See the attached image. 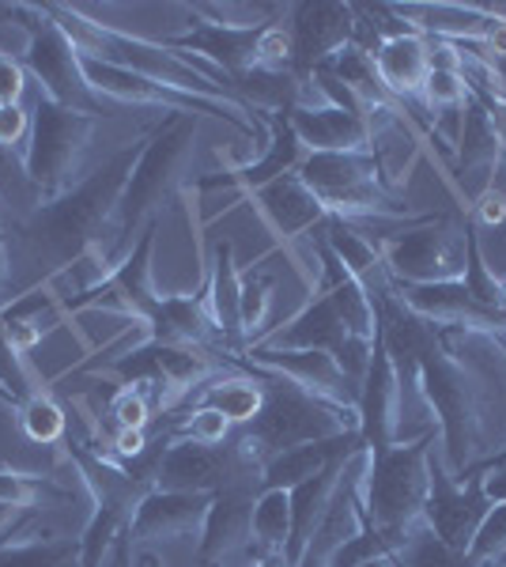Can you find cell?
Instances as JSON below:
<instances>
[{
  "mask_svg": "<svg viewBox=\"0 0 506 567\" xmlns=\"http://www.w3.org/2000/svg\"><path fill=\"white\" fill-rule=\"evenodd\" d=\"M379 337L390 352L401 386H416L423 405L438 420L443 465L454 481H465L487 451V413L506 390V344L473 329L435 326L412 315L385 288L374 296Z\"/></svg>",
  "mask_w": 506,
  "mask_h": 567,
  "instance_id": "6da1fadb",
  "label": "cell"
},
{
  "mask_svg": "<svg viewBox=\"0 0 506 567\" xmlns=\"http://www.w3.org/2000/svg\"><path fill=\"white\" fill-rule=\"evenodd\" d=\"M144 141L125 144L110 163L80 182L76 189H69L58 200H45L34 208L23 224H16L8 231V246H12V265L27 258L34 265L31 272V291L61 277L64 269H72L80 258H87L91 250H103L114 227L117 205L128 186L136 159H141Z\"/></svg>",
  "mask_w": 506,
  "mask_h": 567,
  "instance_id": "7a4b0ae2",
  "label": "cell"
},
{
  "mask_svg": "<svg viewBox=\"0 0 506 567\" xmlns=\"http://www.w3.org/2000/svg\"><path fill=\"white\" fill-rule=\"evenodd\" d=\"M42 8H45V16L69 34V42L80 50V58L136 72V76L155 80V84H163V87H174V91H182V95H197V99H208V103H219V106L250 110L235 91L216 84V80L200 69V61L186 58V53H174L163 42L141 39V34H125L110 23L91 20L84 8H69V4H42Z\"/></svg>",
  "mask_w": 506,
  "mask_h": 567,
  "instance_id": "3957f363",
  "label": "cell"
},
{
  "mask_svg": "<svg viewBox=\"0 0 506 567\" xmlns=\"http://www.w3.org/2000/svg\"><path fill=\"white\" fill-rule=\"evenodd\" d=\"M197 114H171L152 136H144L141 159H136L128 186L117 205L114 227H110V239L99 254L110 265V272L117 269L128 250L136 246L133 235L144 231V224H152L167 200L178 194L186 171L193 163V148H197Z\"/></svg>",
  "mask_w": 506,
  "mask_h": 567,
  "instance_id": "277c9868",
  "label": "cell"
},
{
  "mask_svg": "<svg viewBox=\"0 0 506 567\" xmlns=\"http://www.w3.org/2000/svg\"><path fill=\"white\" fill-rule=\"evenodd\" d=\"M261 374V371H257ZM265 382V405L250 424L238 432L235 439V454L242 458L250 470H257L261 481V465L280 451L302 443H321V439H340L359 432V413L355 409H337L321 398H310L299 386L272 374H261Z\"/></svg>",
  "mask_w": 506,
  "mask_h": 567,
  "instance_id": "5b68a950",
  "label": "cell"
},
{
  "mask_svg": "<svg viewBox=\"0 0 506 567\" xmlns=\"http://www.w3.org/2000/svg\"><path fill=\"white\" fill-rule=\"evenodd\" d=\"M431 451L435 432H423L416 443H393L379 454L371 451V470L363 481L366 526L390 537L397 553L423 526V507L431 496Z\"/></svg>",
  "mask_w": 506,
  "mask_h": 567,
  "instance_id": "8992f818",
  "label": "cell"
},
{
  "mask_svg": "<svg viewBox=\"0 0 506 567\" xmlns=\"http://www.w3.org/2000/svg\"><path fill=\"white\" fill-rule=\"evenodd\" d=\"M296 175L302 186L326 205L329 216L355 224V219H423L393 194L374 152H307Z\"/></svg>",
  "mask_w": 506,
  "mask_h": 567,
  "instance_id": "52a82bcc",
  "label": "cell"
},
{
  "mask_svg": "<svg viewBox=\"0 0 506 567\" xmlns=\"http://www.w3.org/2000/svg\"><path fill=\"white\" fill-rule=\"evenodd\" d=\"M95 133L99 117L58 106L39 95V103L31 110V144H27L23 155L27 182L39 194V205L64 197L91 175L87 163Z\"/></svg>",
  "mask_w": 506,
  "mask_h": 567,
  "instance_id": "ba28073f",
  "label": "cell"
},
{
  "mask_svg": "<svg viewBox=\"0 0 506 567\" xmlns=\"http://www.w3.org/2000/svg\"><path fill=\"white\" fill-rule=\"evenodd\" d=\"M27 31H31V42H27L23 65L39 80V95L58 106L80 110V114L106 117L110 106L106 99L91 91L84 76V58L69 42V34L45 16L42 4H27Z\"/></svg>",
  "mask_w": 506,
  "mask_h": 567,
  "instance_id": "9c48e42d",
  "label": "cell"
},
{
  "mask_svg": "<svg viewBox=\"0 0 506 567\" xmlns=\"http://www.w3.org/2000/svg\"><path fill=\"white\" fill-rule=\"evenodd\" d=\"M468 216H435L382 250L393 284H454L465 277Z\"/></svg>",
  "mask_w": 506,
  "mask_h": 567,
  "instance_id": "30bf717a",
  "label": "cell"
},
{
  "mask_svg": "<svg viewBox=\"0 0 506 567\" xmlns=\"http://www.w3.org/2000/svg\"><path fill=\"white\" fill-rule=\"evenodd\" d=\"M374 341H379V337H374ZM374 341H359V337H352V329H348L344 318L337 315L333 296H329V291H321V296L310 299L299 315H291L283 326H276L265 337H257L254 344H265V349H318V352H329L340 368H344L348 379L359 386L366 368H371Z\"/></svg>",
  "mask_w": 506,
  "mask_h": 567,
  "instance_id": "8fae6325",
  "label": "cell"
},
{
  "mask_svg": "<svg viewBox=\"0 0 506 567\" xmlns=\"http://www.w3.org/2000/svg\"><path fill=\"white\" fill-rule=\"evenodd\" d=\"M235 363L272 379H283L299 386L310 398H321L337 409H355L359 413V386L344 374V368L329 352L318 349H265V344H246V349L231 352Z\"/></svg>",
  "mask_w": 506,
  "mask_h": 567,
  "instance_id": "7c38bea8",
  "label": "cell"
},
{
  "mask_svg": "<svg viewBox=\"0 0 506 567\" xmlns=\"http://www.w3.org/2000/svg\"><path fill=\"white\" fill-rule=\"evenodd\" d=\"M155 231H159V219L144 224V231L136 235V246L128 250V258L117 265V269L110 272L99 288H91L87 296H80V299L61 303V310H72V315H76V310H106V315H117V318H125V322L148 326L152 310H155V303H159L155 284H152Z\"/></svg>",
  "mask_w": 506,
  "mask_h": 567,
  "instance_id": "4fadbf2b",
  "label": "cell"
},
{
  "mask_svg": "<svg viewBox=\"0 0 506 567\" xmlns=\"http://www.w3.org/2000/svg\"><path fill=\"white\" fill-rule=\"evenodd\" d=\"M254 545V488L227 484L211 496V507L200 526L197 564L200 567H254L261 560Z\"/></svg>",
  "mask_w": 506,
  "mask_h": 567,
  "instance_id": "5bb4252c",
  "label": "cell"
},
{
  "mask_svg": "<svg viewBox=\"0 0 506 567\" xmlns=\"http://www.w3.org/2000/svg\"><path fill=\"white\" fill-rule=\"evenodd\" d=\"M487 511H492V499L484 492L481 470H468L465 481H454L443 458H435V451H431V496L427 507H423V523L435 529L450 548L468 553Z\"/></svg>",
  "mask_w": 506,
  "mask_h": 567,
  "instance_id": "9a60e30c",
  "label": "cell"
},
{
  "mask_svg": "<svg viewBox=\"0 0 506 567\" xmlns=\"http://www.w3.org/2000/svg\"><path fill=\"white\" fill-rule=\"evenodd\" d=\"M242 477L257 481V470L238 458L235 446H200L189 439H167L159 465H155V488L163 492H208V496H216L227 484H242Z\"/></svg>",
  "mask_w": 506,
  "mask_h": 567,
  "instance_id": "2e32d148",
  "label": "cell"
},
{
  "mask_svg": "<svg viewBox=\"0 0 506 567\" xmlns=\"http://www.w3.org/2000/svg\"><path fill=\"white\" fill-rule=\"evenodd\" d=\"M355 4L337 0H310L291 8V39H296V80H310L333 53L355 42Z\"/></svg>",
  "mask_w": 506,
  "mask_h": 567,
  "instance_id": "e0dca14e",
  "label": "cell"
},
{
  "mask_svg": "<svg viewBox=\"0 0 506 567\" xmlns=\"http://www.w3.org/2000/svg\"><path fill=\"white\" fill-rule=\"evenodd\" d=\"M401 424H404V386L379 337L371 352V368H366L363 382H359V435H363V446L379 454L385 446L401 443Z\"/></svg>",
  "mask_w": 506,
  "mask_h": 567,
  "instance_id": "ac0fdd59",
  "label": "cell"
},
{
  "mask_svg": "<svg viewBox=\"0 0 506 567\" xmlns=\"http://www.w3.org/2000/svg\"><path fill=\"white\" fill-rule=\"evenodd\" d=\"M366 470H371V451L359 446L355 454H348L344 473H340V484L333 492V503H329L326 518H321L314 542L307 545L299 567H329L333 553L340 545H348L352 537H359L366 529V511H363V481Z\"/></svg>",
  "mask_w": 506,
  "mask_h": 567,
  "instance_id": "d6986e66",
  "label": "cell"
},
{
  "mask_svg": "<svg viewBox=\"0 0 506 567\" xmlns=\"http://www.w3.org/2000/svg\"><path fill=\"white\" fill-rule=\"evenodd\" d=\"M208 507H211L208 492H163V488H152L148 496L136 503L133 518H128V537H133V545L200 537V526H205Z\"/></svg>",
  "mask_w": 506,
  "mask_h": 567,
  "instance_id": "ffe728a7",
  "label": "cell"
},
{
  "mask_svg": "<svg viewBox=\"0 0 506 567\" xmlns=\"http://www.w3.org/2000/svg\"><path fill=\"white\" fill-rule=\"evenodd\" d=\"M393 20H401L412 34L435 42H473L481 45L495 31L499 16L484 4H385Z\"/></svg>",
  "mask_w": 506,
  "mask_h": 567,
  "instance_id": "44dd1931",
  "label": "cell"
},
{
  "mask_svg": "<svg viewBox=\"0 0 506 567\" xmlns=\"http://www.w3.org/2000/svg\"><path fill=\"white\" fill-rule=\"evenodd\" d=\"M283 114L307 152H374L371 125L363 114L340 106H291Z\"/></svg>",
  "mask_w": 506,
  "mask_h": 567,
  "instance_id": "7402d4cb",
  "label": "cell"
},
{
  "mask_svg": "<svg viewBox=\"0 0 506 567\" xmlns=\"http://www.w3.org/2000/svg\"><path fill=\"white\" fill-rule=\"evenodd\" d=\"M254 205L261 208V216L269 219L276 231L283 235V239H299V235L314 231L329 219L326 205L310 194L307 186H302L299 175H283L269 182V186L254 189Z\"/></svg>",
  "mask_w": 506,
  "mask_h": 567,
  "instance_id": "603a6c76",
  "label": "cell"
},
{
  "mask_svg": "<svg viewBox=\"0 0 506 567\" xmlns=\"http://www.w3.org/2000/svg\"><path fill=\"white\" fill-rule=\"evenodd\" d=\"M148 333L155 344H174V349H205L216 355V326H211L205 296H159Z\"/></svg>",
  "mask_w": 506,
  "mask_h": 567,
  "instance_id": "cb8c5ba5",
  "label": "cell"
},
{
  "mask_svg": "<svg viewBox=\"0 0 506 567\" xmlns=\"http://www.w3.org/2000/svg\"><path fill=\"white\" fill-rule=\"evenodd\" d=\"M205 303L211 315V326L219 333V355H231L242 349V318H238V307H242V272L235 265V246L219 243L216 258H211V277H208V291Z\"/></svg>",
  "mask_w": 506,
  "mask_h": 567,
  "instance_id": "d4e9b609",
  "label": "cell"
},
{
  "mask_svg": "<svg viewBox=\"0 0 506 567\" xmlns=\"http://www.w3.org/2000/svg\"><path fill=\"white\" fill-rule=\"evenodd\" d=\"M359 446H363V435L352 432V435H340V439H321V443H302V446H291V451H280L261 465L257 488L291 492V488H299V484H307L310 477H318L333 458L352 454Z\"/></svg>",
  "mask_w": 506,
  "mask_h": 567,
  "instance_id": "484cf974",
  "label": "cell"
},
{
  "mask_svg": "<svg viewBox=\"0 0 506 567\" xmlns=\"http://www.w3.org/2000/svg\"><path fill=\"white\" fill-rule=\"evenodd\" d=\"M374 69H379L382 87L393 99H416L431 76V39L423 34H393V39L379 42L374 50Z\"/></svg>",
  "mask_w": 506,
  "mask_h": 567,
  "instance_id": "4316f807",
  "label": "cell"
},
{
  "mask_svg": "<svg viewBox=\"0 0 506 567\" xmlns=\"http://www.w3.org/2000/svg\"><path fill=\"white\" fill-rule=\"evenodd\" d=\"M344 462H348V454H340V458L329 462L318 477H310L307 484L291 488V542H288V553H283L291 567L302 564V553H307V545L314 542L321 518H326L329 503H333V492L340 484V473H344Z\"/></svg>",
  "mask_w": 506,
  "mask_h": 567,
  "instance_id": "83f0119b",
  "label": "cell"
},
{
  "mask_svg": "<svg viewBox=\"0 0 506 567\" xmlns=\"http://www.w3.org/2000/svg\"><path fill=\"white\" fill-rule=\"evenodd\" d=\"M506 159V144L499 122L487 106L468 99L462 110V130H457V171L462 175H487V186L495 182V171Z\"/></svg>",
  "mask_w": 506,
  "mask_h": 567,
  "instance_id": "f1b7e54d",
  "label": "cell"
},
{
  "mask_svg": "<svg viewBox=\"0 0 506 567\" xmlns=\"http://www.w3.org/2000/svg\"><path fill=\"white\" fill-rule=\"evenodd\" d=\"M321 227H326V243L321 246H326V250L344 265L348 277H355L366 291H371V299L382 296L385 288H393L390 272H385L382 246L363 239V231H355L352 224H344V219H337V216H329Z\"/></svg>",
  "mask_w": 506,
  "mask_h": 567,
  "instance_id": "f546056e",
  "label": "cell"
},
{
  "mask_svg": "<svg viewBox=\"0 0 506 567\" xmlns=\"http://www.w3.org/2000/svg\"><path fill=\"white\" fill-rule=\"evenodd\" d=\"M261 125H269V144H265V155L254 163H246V167L235 171V182L238 186H246L254 194V189L269 186V182L283 178V175H296L299 163L307 159V148L299 144L296 130H291L288 114H254Z\"/></svg>",
  "mask_w": 506,
  "mask_h": 567,
  "instance_id": "4dcf8cb0",
  "label": "cell"
},
{
  "mask_svg": "<svg viewBox=\"0 0 506 567\" xmlns=\"http://www.w3.org/2000/svg\"><path fill=\"white\" fill-rule=\"evenodd\" d=\"M193 405H208L227 416L231 427H246L265 405V382L261 374H227V379H208L205 386L189 393Z\"/></svg>",
  "mask_w": 506,
  "mask_h": 567,
  "instance_id": "1f68e13d",
  "label": "cell"
},
{
  "mask_svg": "<svg viewBox=\"0 0 506 567\" xmlns=\"http://www.w3.org/2000/svg\"><path fill=\"white\" fill-rule=\"evenodd\" d=\"M321 258H326V272H329L326 291L333 296L337 315L344 318V326L352 329V337H359V341H374V337H379V307H374L371 291H366L355 277H348L344 265H340L326 246H321Z\"/></svg>",
  "mask_w": 506,
  "mask_h": 567,
  "instance_id": "d6a6232c",
  "label": "cell"
},
{
  "mask_svg": "<svg viewBox=\"0 0 506 567\" xmlns=\"http://www.w3.org/2000/svg\"><path fill=\"white\" fill-rule=\"evenodd\" d=\"M291 542V492L261 488L254 496V545L261 553H288Z\"/></svg>",
  "mask_w": 506,
  "mask_h": 567,
  "instance_id": "836d02e7",
  "label": "cell"
},
{
  "mask_svg": "<svg viewBox=\"0 0 506 567\" xmlns=\"http://www.w3.org/2000/svg\"><path fill=\"white\" fill-rule=\"evenodd\" d=\"M69 499V492L50 477H34V473H12L0 470V507L8 511H42L53 503Z\"/></svg>",
  "mask_w": 506,
  "mask_h": 567,
  "instance_id": "e575fe53",
  "label": "cell"
},
{
  "mask_svg": "<svg viewBox=\"0 0 506 567\" xmlns=\"http://www.w3.org/2000/svg\"><path fill=\"white\" fill-rule=\"evenodd\" d=\"M0 567H84L76 537H50V542H20L0 548Z\"/></svg>",
  "mask_w": 506,
  "mask_h": 567,
  "instance_id": "d590c367",
  "label": "cell"
},
{
  "mask_svg": "<svg viewBox=\"0 0 506 567\" xmlns=\"http://www.w3.org/2000/svg\"><path fill=\"white\" fill-rule=\"evenodd\" d=\"M20 427L31 443L53 446V443H64V435H69V416H64V409L50 398V393L39 390L20 405Z\"/></svg>",
  "mask_w": 506,
  "mask_h": 567,
  "instance_id": "8d00e7d4",
  "label": "cell"
},
{
  "mask_svg": "<svg viewBox=\"0 0 506 567\" xmlns=\"http://www.w3.org/2000/svg\"><path fill=\"white\" fill-rule=\"evenodd\" d=\"M393 560H397V567H468L465 553L450 548L427 523L409 537V545H404Z\"/></svg>",
  "mask_w": 506,
  "mask_h": 567,
  "instance_id": "74e56055",
  "label": "cell"
},
{
  "mask_svg": "<svg viewBox=\"0 0 506 567\" xmlns=\"http://www.w3.org/2000/svg\"><path fill=\"white\" fill-rule=\"evenodd\" d=\"M254 69L272 72V76H288V72L296 69V39H291V27L269 23L257 31Z\"/></svg>",
  "mask_w": 506,
  "mask_h": 567,
  "instance_id": "f35d334b",
  "label": "cell"
},
{
  "mask_svg": "<svg viewBox=\"0 0 506 567\" xmlns=\"http://www.w3.org/2000/svg\"><path fill=\"white\" fill-rule=\"evenodd\" d=\"M465 560L468 567H499L506 560V499L492 503L487 518L476 529L473 545H468Z\"/></svg>",
  "mask_w": 506,
  "mask_h": 567,
  "instance_id": "ab89813d",
  "label": "cell"
},
{
  "mask_svg": "<svg viewBox=\"0 0 506 567\" xmlns=\"http://www.w3.org/2000/svg\"><path fill=\"white\" fill-rule=\"evenodd\" d=\"M193 16H200V23L231 27V31H257L269 27L272 16H280V4H193Z\"/></svg>",
  "mask_w": 506,
  "mask_h": 567,
  "instance_id": "60d3db41",
  "label": "cell"
},
{
  "mask_svg": "<svg viewBox=\"0 0 506 567\" xmlns=\"http://www.w3.org/2000/svg\"><path fill=\"white\" fill-rule=\"evenodd\" d=\"M227 435H231L227 416L216 413V409H208V405L186 409V413L178 416V424L167 432V439H189V443H200V446H224Z\"/></svg>",
  "mask_w": 506,
  "mask_h": 567,
  "instance_id": "b9f144b4",
  "label": "cell"
},
{
  "mask_svg": "<svg viewBox=\"0 0 506 567\" xmlns=\"http://www.w3.org/2000/svg\"><path fill=\"white\" fill-rule=\"evenodd\" d=\"M0 393H4L12 405H23L31 393H39L31 371H27V363H23V355L16 352L12 337H8L4 322H0Z\"/></svg>",
  "mask_w": 506,
  "mask_h": 567,
  "instance_id": "7bdbcfd3",
  "label": "cell"
},
{
  "mask_svg": "<svg viewBox=\"0 0 506 567\" xmlns=\"http://www.w3.org/2000/svg\"><path fill=\"white\" fill-rule=\"evenodd\" d=\"M269 296H272V277H265V272L242 277V307H238V318H242V349L257 341V326L265 322Z\"/></svg>",
  "mask_w": 506,
  "mask_h": 567,
  "instance_id": "ee69618b",
  "label": "cell"
},
{
  "mask_svg": "<svg viewBox=\"0 0 506 567\" xmlns=\"http://www.w3.org/2000/svg\"><path fill=\"white\" fill-rule=\"evenodd\" d=\"M152 393L144 386H122L110 398V416H114L117 427H133V432H144L152 420Z\"/></svg>",
  "mask_w": 506,
  "mask_h": 567,
  "instance_id": "f6af8a7d",
  "label": "cell"
},
{
  "mask_svg": "<svg viewBox=\"0 0 506 567\" xmlns=\"http://www.w3.org/2000/svg\"><path fill=\"white\" fill-rule=\"evenodd\" d=\"M27 144H31V110L23 103L20 106H0V152L12 155H27Z\"/></svg>",
  "mask_w": 506,
  "mask_h": 567,
  "instance_id": "bcb514c9",
  "label": "cell"
},
{
  "mask_svg": "<svg viewBox=\"0 0 506 567\" xmlns=\"http://www.w3.org/2000/svg\"><path fill=\"white\" fill-rule=\"evenodd\" d=\"M31 31H27V4H0V50L23 58Z\"/></svg>",
  "mask_w": 506,
  "mask_h": 567,
  "instance_id": "7dc6e473",
  "label": "cell"
},
{
  "mask_svg": "<svg viewBox=\"0 0 506 567\" xmlns=\"http://www.w3.org/2000/svg\"><path fill=\"white\" fill-rule=\"evenodd\" d=\"M27 80H31V72H27L23 58L0 50V106H20L27 95Z\"/></svg>",
  "mask_w": 506,
  "mask_h": 567,
  "instance_id": "c3c4849f",
  "label": "cell"
},
{
  "mask_svg": "<svg viewBox=\"0 0 506 567\" xmlns=\"http://www.w3.org/2000/svg\"><path fill=\"white\" fill-rule=\"evenodd\" d=\"M476 227H499L506 224V189L499 182H492V186H484L481 194L473 200V213H468Z\"/></svg>",
  "mask_w": 506,
  "mask_h": 567,
  "instance_id": "681fc988",
  "label": "cell"
},
{
  "mask_svg": "<svg viewBox=\"0 0 506 567\" xmlns=\"http://www.w3.org/2000/svg\"><path fill=\"white\" fill-rule=\"evenodd\" d=\"M114 458L128 465V462H136V458H144V454L152 451V443H148V432H133V427H117V435H114Z\"/></svg>",
  "mask_w": 506,
  "mask_h": 567,
  "instance_id": "f907efd6",
  "label": "cell"
},
{
  "mask_svg": "<svg viewBox=\"0 0 506 567\" xmlns=\"http://www.w3.org/2000/svg\"><path fill=\"white\" fill-rule=\"evenodd\" d=\"M12 299V246H8V227L0 224V310Z\"/></svg>",
  "mask_w": 506,
  "mask_h": 567,
  "instance_id": "816d5d0a",
  "label": "cell"
},
{
  "mask_svg": "<svg viewBox=\"0 0 506 567\" xmlns=\"http://www.w3.org/2000/svg\"><path fill=\"white\" fill-rule=\"evenodd\" d=\"M128 560H133V567H167V560H163V553L155 545H136Z\"/></svg>",
  "mask_w": 506,
  "mask_h": 567,
  "instance_id": "f5cc1de1",
  "label": "cell"
},
{
  "mask_svg": "<svg viewBox=\"0 0 506 567\" xmlns=\"http://www.w3.org/2000/svg\"><path fill=\"white\" fill-rule=\"evenodd\" d=\"M254 567H291V564H288V556H283V553H265Z\"/></svg>",
  "mask_w": 506,
  "mask_h": 567,
  "instance_id": "db71d44e",
  "label": "cell"
},
{
  "mask_svg": "<svg viewBox=\"0 0 506 567\" xmlns=\"http://www.w3.org/2000/svg\"><path fill=\"white\" fill-rule=\"evenodd\" d=\"M359 567H397V560H393V556H374V560H366Z\"/></svg>",
  "mask_w": 506,
  "mask_h": 567,
  "instance_id": "11a10c76",
  "label": "cell"
},
{
  "mask_svg": "<svg viewBox=\"0 0 506 567\" xmlns=\"http://www.w3.org/2000/svg\"><path fill=\"white\" fill-rule=\"evenodd\" d=\"M503 462H506V446H503L499 454H492V458H487V462H481V465H476V470H492V465H503Z\"/></svg>",
  "mask_w": 506,
  "mask_h": 567,
  "instance_id": "9f6ffc18",
  "label": "cell"
},
{
  "mask_svg": "<svg viewBox=\"0 0 506 567\" xmlns=\"http://www.w3.org/2000/svg\"><path fill=\"white\" fill-rule=\"evenodd\" d=\"M503 564H506V560H503Z\"/></svg>",
  "mask_w": 506,
  "mask_h": 567,
  "instance_id": "6f0895ef",
  "label": "cell"
}]
</instances>
